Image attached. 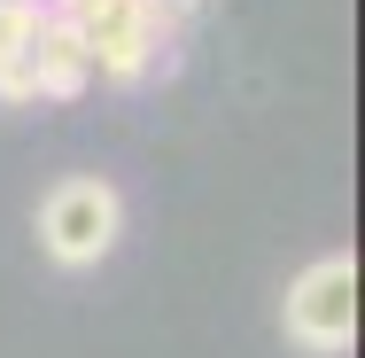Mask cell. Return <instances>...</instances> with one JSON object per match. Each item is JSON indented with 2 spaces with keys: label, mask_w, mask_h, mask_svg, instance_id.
Here are the masks:
<instances>
[{
  "label": "cell",
  "mask_w": 365,
  "mask_h": 358,
  "mask_svg": "<svg viewBox=\"0 0 365 358\" xmlns=\"http://www.w3.org/2000/svg\"><path fill=\"white\" fill-rule=\"evenodd\" d=\"M117 234H125V195H117L109 179L71 171V179L47 187V203H39V249H47L63 273H93V265L117 249Z\"/></svg>",
  "instance_id": "2"
},
{
  "label": "cell",
  "mask_w": 365,
  "mask_h": 358,
  "mask_svg": "<svg viewBox=\"0 0 365 358\" xmlns=\"http://www.w3.org/2000/svg\"><path fill=\"white\" fill-rule=\"evenodd\" d=\"M280 327H288L295 351H311V358H342L350 343H358V257H350V249L311 257V265L288 281Z\"/></svg>",
  "instance_id": "3"
},
{
  "label": "cell",
  "mask_w": 365,
  "mask_h": 358,
  "mask_svg": "<svg viewBox=\"0 0 365 358\" xmlns=\"http://www.w3.org/2000/svg\"><path fill=\"white\" fill-rule=\"evenodd\" d=\"M24 63H31V78H39V101H78V94L93 86V55H86V39H78L55 8L39 16V31H31V47H24Z\"/></svg>",
  "instance_id": "4"
},
{
  "label": "cell",
  "mask_w": 365,
  "mask_h": 358,
  "mask_svg": "<svg viewBox=\"0 0 365 358\" xmlns=\"http://www.w3.org/2000/svg\"><path fill=\"white\" fill-rule=\"evenodd\" d=\"M39 0H0V63H16L24 47H31V31H39Z\"/></svg>",
  "instance_id": "5"
},
{
  "label": "cell",
  "mask_w": 365,
  "mask_h": 358,
  "mask_svg": "<svg viewBox=\"0 0 365 358\" xmlns=\"http://www.w3.org/2000/svg\"><path fill=\"white\" fill-rule=\"evenodd\" d=\"M55 16L86 39L93 78L109 86H148L179 71V16L163 0H55Z\"/></svg>",
  "instance_id": "1"
}]
</instances>
